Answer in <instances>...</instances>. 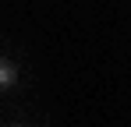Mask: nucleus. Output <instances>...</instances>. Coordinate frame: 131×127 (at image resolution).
Listing matches in <instances>:
<instances>
[{
  "label": "nucleus",
  "mask_w": 131,
  "mask_h": 127,
  "mask_svg": "<svg viewBox=\"0 0 131 127\" xmlns=\"http://www.w3.org/2000/svg\"><path fill=\"white\" fill-rule=\"evenodd\" d=\"M14 85H18V67L7 60V57H0V92L14 88Z\"/></svg>",
  "instance_id": "nucleus-1"
}]
</instances>
